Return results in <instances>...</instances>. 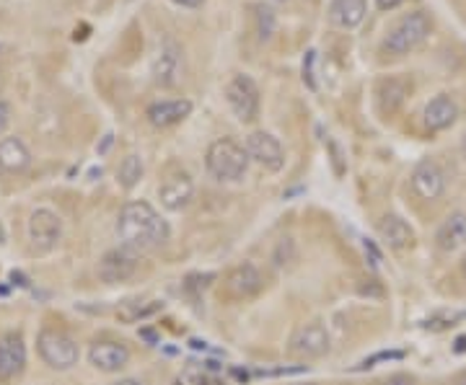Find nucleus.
Here are the masks:
<instances>
[{"instance_id": "f257e3e1", "label": "nucleus", "mask_w": 466, "mask_h": 385, "mask_svg": "<svg viewBox=\"0 0 466 385\" xmlns=\"http://www.w3.org/2000/svg\"><path fill=\"white\" fill-rule=\"evenodd\" d=\"M117 235H120L122 246H130L135 252H148L158 249L169 241V225L154 210V204L148 202H127L122 207L120 218H117Z\"/></svg>"}, {"instance_id": "f03ea898", "label": "nucleus", "mask_w": 466, "mask_h": 385, "mask_svg": "<svg viewBox=\"0 0 466 385\" xmlns=\"http://www.w3.org/2000/svg\"><path fill=\"white\" fill-rule=\"evenodd\" d=\"M205 166L210 176L218 182H242L246 168H249V155H246V148H242L236 140L223 137V140L210 143Z\"/></svg>"}, {"instance_id": "7ed1b4c3", "label": "nucleus", "mask_w": 466, "mask_h": 385, "mask_svg": "<svg viewBox=\"0 0 466 385\" xmlns=\"http://www.w3.org/2000/svg\"><path fill=\"white\" fill-rule=\"evenodd\" d=\"M432 29V21L428 14H422V11H414L410 16H404L402 21H397L389 34L383 36V44H381V50L386 52V54H394V57H402V54H410L414 52L425 39H428V34Z\"/></svg>"}, {"instance_id": "20e7f679", "label": "nucleus", "mask_w": 466, "mask_h": 385, "mask_svg": "<svg viewBox=\"0 0 466 385\" xmlns=\"http://www.w3.org/2000/svg\"><path fill=\"white\" fill-rule=\"evenodd\" d=\"M36 350L52 370H70L73 365H78V357H81L78 344L65 331H57V329H45L36 339Z\"/></svg>"}, {"instance_id": "39448f33", "label": "nucleus", "mask_w": 466, "mask_h": 385, "mask_svg": "<svg viewBox=\"0 0 466 385\" xmlns=\"http://www.w3.org/2000/svg\"><path fill=\"white\" fill-rule=\"evenodd\" d=\"M151 75H154V84L161 85V88H174L182 81V75H184V50H182V44L176 39L166 36L158 44Z\"/></svg>"}, {"instance_id": "423d86ee", "label": "nucleus", "mask_w": 466, "mask_h": 385, "mask_svg": "<svg viewBox=\"0 0 466 385\" xmlns=\"http://www.w3.org/2000/svg\"><path fill=\"white\" fill-rule=\"evenodd\" d=\"M225 101L239 122H254L259 117V88L249 75H233L225 88Z\"/></svg>"}, {"instance_id": "0eeeda50", "label": "nucleus", "mask_w": 466, "mask_h": 385, "mask_svg": "<svg viewBox=\"0 0 466 385\" xmlns=\"http://www.w3.org/2000/svg\"><path fill=\"white\" fill-rule=\"evenodd\" d=\"M140 269V252L130 246H117L112 252H106L99 262V277L106 285H120L127 282L138 274Z\"/></svg>"}, {"instance_id": "6e6552de", "label": "nucleus", "mask_w": 466, "mask_h": 385, "mask_svg": "<svg viewBox=\"0 0 466 385\" xmlns=\"http://www.w3.org/2000/svg\"><path fill=\"white\" fill-rule=\"evenodd\" d=\"M329 331L319 323H306L301 329H295L291 336V344H288V352L298 357V360H319L329 352Z\"/></svg>"}, {"instance_id": "1a4fd4ad", "label": "nucleus", "mask_w": 466, "mask_h": 385, "mask_svg": "<svg viewBox=\"0 0 466 385\" xmlns=\"http://www.w3.org/2000/svg\"><path fill=\"white\" fill-rule=\"evenodd\" d=\"M246 155L249 161H254L257 166H262L270 173H277L280 168L285 166V151L280 145L275 134L270 133H252L246 137Z\"/></svg>"}, {"instance_id": "9d476101", "label": "nucleus", "mask_w": 466, "mask_h": 385, "mask_svg": "<svg viewBox=\"0 0 466 385\" xmlns=\"http://www.w3.org/2000/svg\"><path fill=\"white\" fill-rule=\"evenodd\" d=\"M192 194H194V182L187 171L176 168V171H169L164 176V182L158 186V197H161V204L172 212H179L184 210L192 202Z\"/></svg>"}, {"instance_id": "9b49d317", "label": "nucleus", "mask_w": 466, "mask_h": 385, "mask_svg": "<svg viewBox=\"0 0 466 385\" xmlns=\"http://www.w3.org/2000/svg\"><path fill=\"white\" fill-rule=\"evenodd\" d=\"M63 235V222L52 210H35L29 215V241L36 252H52Z\"/></svg>"}, {"instance_id": "f8f14e48", "label": "nucleus", "mask_w": 466, "mask_h": 385, "mask_svg": "<svg viewBox=\"0 0 466 385\" xmlns=\"http://www.w3.org/2000/svg\"><path fill=\"white\" fill-rule=\"evenodd\" d=\"M414 197L425 202H435L443 192H446V173L441 171V166L435 161H420L412 171L410 179Z\"/></svg>"}, {"instance_id": "ddd939ff", "label": "nucleus", "mask_w": 466, "mask_h": 385, "mask_svg": "<svg viewBox=\"0 0 466 385\" xmlns=\"http://www.w3.org/2000/svg\"><path fill=\"white\" fill-rule=\"evenodd\" d=\"M264 287V277L254 264L243 262L239 267H233L228 274H225V292L236 301H249L262 292Z\"/></svg>"}, {"instance_id": "4468645a", "label": "nucleus", "mask_w": 466, "mask_h": 385, "mask_svg": "<svg viewBox=\"0 0 466 385\" xmlns=\"http://www.w3.org/2000/svg\"><path fill=\"white\" fill-rule=\"evenodd\" d=\"M26 368V344L18 334L0 339V383H11Z\"/></svg>"}, {"instance_id": "2eb2a0df", "label": "nucleus", "mask_w": 466, "mask_h": 385, "mask_svg": "<svg viewBox=\"0 0 466 385\" xmlns=\"http://www.w3.org/2000/svg\"><path fill=\"white\" fill-rule=\"evenodd\" d=\"M192 114V101L190 99H164L155 101L148 106L145 117L148 122L158 127V130H169L174 124L184 122Z\"/></svg>"}, {"instance_id": "dca6fc26", "label": "nucleus", "mask_w": 466, "mask_h": 385, "mask_svg": "<svg viewBox=\"0 0 466 385\" xmlns=\"http://www.w3.org/2000/svg\"><path fill=\"white\" fill-rule=\"evenodd\" d=\"M130 352L120 341H96L88 352V362L102 372H117L127 365Z\"/></svg>"}, {"instance_id": "f3484780", "label": "nucleus", "mask_w": 466, "mask_h": 385, "mask_svg": "<svg viewBox=\"0 0 466 385\" xmlns=\"http://www.w3.org/2000/svg\"><path fill=\"white\" fill-rule=\"evenodd\" d=\"M459 117V106H456V101L446 96V94H441V96H435V99L428 101V106H425V112H422V122H425V127L431 130V133H441V130H449L451 124L456 122Z\"/></svg>"}, {"instance_id": "a211bd4d", "label": "nucleus", "mask_w": 466, "mask_h": 385, "mask_svg": "<svg viewBox=\"0 0 466 385\" xmlns=\"http://www.w3.org/2000/svg\"><path fill=\"white\" fill-rule=\"evenodd\" d=\"M466 243V212H451L435 233V246L443 253L459 252Z\"/></svg>"}, {"instance_id": "6ab92c4d", "label": "nucleus", "mask_w": 466, "mask_h": 385, "mask_svg": "<svg viewBox=\"0 0 466 385\" xmlns=\"http://www.w3.org/2000/svg\"><path fill=\"white\" fill-rule=\"evenodd\" d=\"M379 235L381 241H383L389 249H394V252L410 249L414 241L412 228L399 218V215H383V218L379 220Z\"/></svg>"}, {"instance_id": "aec40b11", "label": "nucleus", "mask_w": 466, "mask_h": 385, "mask_svg": "<svg viewBox=\"0 0 466 385\" xmlns=\"http://www.w3.org/2000/svg\"><path fill=\"white\" fill-rule=\"evenodd\" d=\"M32 166V153L18 137H3L0 140V168L8 173H21Z\"/></svg>"}, {"instance_id": "412c9836", "label": "nucleus", "mask_w": 466, "mask_h": 385, "mask_svg": "<svg viewBox=\"0 0 466 385\" xmlns=\"http://www.w3.org/2000/svg\"><path fill=\"white\" fill-rule=\"evenodd\" d=\"M365 18V0H332L329 21L337 29H355Z\"/></svg>"}, {"instance_id": "4be33fe9", "label": "nucleus", "mask_w": 466, "mask_h": 385, "mask_svg": "<svg viewBox=\"0 0 466 385\" xmlns=\"http://www.w3.org/2000/svg\"><path fill=\"white\" fill-rule=\"evenodd\" d=\"M412 84L404 81V78H389V81H381L379 85V106L383 114H394L399 106L404 104V99L410 96Z\"/></svg>"}, {"instance_id": "5701e85b", "label": "nucleus", "mask_w": 466, "mask_h": 385, "mask_svg": "<svg viewBox=\"0 0 466 385\" xmlns=\"http://www.w3.org/2000/svg\"><path fill=\"white\" fill-rule=\"evenodd\" d=\"M158 311H161L158 301H127L117 308V319L124 323H138L143 319H151Z\"/></svg>"}, {"instance_id": "b1692460", "label": "nucleus", "mask_w": 466, "mask_h": 385, "mask_svg": "<svg viewBox=\"0 0 466 385\" xmlns=\"http://www.w3.org/2000/svg\"><path fill=\"white\" fill-rule=\"evenodd\" d=\"M143 161H140V155L135 153H130V155H124L122 158L120 168H117V182H120L124 189H133V186H138V182L143 179Z\"/></svg>"}, {"instance_id": "393cba45", "label": "nucleus", "mask_w": 466, "mask_h": 385, "mask_svg": "<svg viewBox=\"0 0 466 385\" xmlns=\"http://www.w3.org/2000/svg\"><path fill=\"white\" fill-rule=\"evenodd\" d=\"M252 11H254V24H257L259 39H262V42H264V39H270V36L275 34V26H277L275 11H273L270 5H264V3H257Z\"/></svg>"}, {"instance_id": "a878e982", "label": "nucleus", "mask_w": 466, "mask_h": 385, "mask_svg": "<svg viewBox=\"0 0 466 385\" xmlns=\"http://www.w3.org/2000/svg\"><path fill=\"white\" fill-rule=\"evenodd\" d=\"M402 357H404V352H379V354H373V357H368L365 362H361V365H358V370L373 368L376 362H389V360H402Z\"/></svg>"}, {"instance_id": "bb28decb", "label": "nucleus", "mask_w": 466, "mask_h": 385, "mask_svg": "<svg viewBox=\"0 0 466 385\" xmlns=\"http://www.w3.org/2000/svg\"><path fill=\"white\" fill-rule=\"evenodd\" d=\"M313 63H316V52H306V60H303V81L309 84V88H316V81H313Z\"/></svg>"}, {"instance_id": "cd10ccee", "label": "nucleus", "mask_w": 466, "mask_h": 385, "mask_svg": "<svg viewBox=\"0 0 466 385\" xmlns=\"http://www.w3.org/2000/svg\"><path fill=\"white\" fill-rule=\"evenodd\" d=\"M11 124V104L0 101V134L5 133V127Z\"/></svg>"}, {"instance_id": "c85d7f7f", "label": "nucleus", "mask_w": 466, "mask_h": 385, "mask_svg": "<svg viewBox=\"0 0 466 385\" xmlns=\"http://www.w3.org/2000/svg\"><path fill=\"white\" fill-rule=\"evenodd\" d=\"M466 313H451V316H443V321H446V326H453V321H459V319H464ZM428 329H443V323H438V319H432L425 323Z\"/></svg>"}, {"instance_id": "c756f323", "label": "nucleus", "mask_w": 466, "mask_h": 385, "mask_svg": "<svg viewBox=\"0 0 466 385\" xmlns=\"http://www.w3.org/2000/svg\"><path fill=\"white\" fill-rule=\"evenodd\" d=\"M379 385H414V380L410 375H394V378H389V380H383Z\"/></svg>"}, {"instance_id": "7c9ffc66", "label": "nucleus", "mask_w": 466, "mask_h": 385, "mask_svg": "<svg viewBox=\"0 0 466 385\" xmlns=\"http://www.w3.org/2000/svg\"><path fill=\"white\" fill-rule=\"evenodd\" d=\"M402 3H404V0H376V8H379V11H394Z\"/></svg>"}, {"instance_id": "2f4dec72", "label": "nucleus", "mask_w": 466, "mask_h": 385, "mask_svg": "<svg viewBox=\"0 0 466 385\" xmlns=\"http://www.w3.org/2000/svg\"><path fill=\"white\" fill-rule=\"evenodd\" d=\"M11 282H14V285H18V287L29 285V280H26V277H24L21 271H11Z\"/></svg>"}, {"instance_id": "473e14b6", "label": "nucleus", "mask_w": 466, "mask_h": 385, "mask_svg": "<svg viewBox=\"0 0 466 385\" xmlns=\"http://www.w3.org/2000/svg\"><path fill=\"white\" fill-rule=\"evenodd\" d=\"M176 5H182V8H200L203 5V0H172Z\"/></svg>"}, {"instance_id": "72a5a7b5", "label": "nucleus", "mask_w": 466, "mask_h": 385, "mask_svg": "<svg viewBox=\"0 0 466 385\" xmlns=\"http://www.w3.org/2000/svg\"><path fill=\"white\" fill-rule=\"evenodd\" d=\"M453 352L456 354L466 352V336H459V339H456V344H453Z\"/></svg>"}, {"instance_id": "f704fd0d", "label": "nucleus", "mask_w": 466, "mask_h": 385, "mask_svg": "<svg viewBox=\"0 0 466 385\" xmlns=\"http://www.w3.org/2000/svg\"><path fill=\"white\" fill-rule=\"evenodd\" d=\"M140 336H143L145 341H151V344H158V336H155V331H151V329H145V331H140Z\"/></svg>"}, {"instance_id": "c9c22d12", "label": "nucleus", "mask_w": 466, "mask_h": 385, "mask_svg": "<svg viewBox=\"0 0 466 385\" xmlns=\"http://www.w3.org/2000/svg\"><path fill=\"white\" fill-rule=\"evenodd\" d=\"M109 145H112V134H104V145L99 148V153L109 151Z\"/></svg>"}, {"instance_id": "e433bc0d", "label": "nucleus", "mask_w": 466, "mask_h": 385, "mask_svg": "<svg viewBox=\"0 0 466 385\" xmlns=\"http://www.w3.org/2000/svg\"><path fill=\"white\" fill-rule=\"evenodd\" d=\"M112 385H143L140 380H135V378H124V380H117V383Z\"/></svg>"}, {"instance_id": "4c0bfd02", "label": "nucleus", "mask_w": 466, "mask_h": 385, "mask_svg": "<svg viewBox=\"0 0 466 385\" xmlns=\"http://www.w3.org/2000/svg\"><path fill=\"white\" fill-rule=\"evenodd\" d=\"M456 385H466V372H461V375H459V380H456Z\"/></svg>"}, {"instance_id": "58836bf2", "label": "nucleus", "mask_w": 466, "mask_h": 385, "mask_svg": "<svg viewBox=\"0 0 466 385\" xmlns=\"http://www.w3.org/2000/svg\"><path fill=\"white\" fill-rule=\"evenodd\" d=\"M461 274H464V280H466V256H464V262H461Z\"/></svg>"}, {"instance_id": "ea45409f", "label": "nucleus", "mask_w": 466, "mask_h": 385, "mask_svg": "<svg viewBox=\"0 0 466 385\" xmlns=\"http://www.w3.org/2000/svg\"><path fill=\"white\" fill-rule=\"evenodd\" d=\"M464 153H466V140H464Z\"/></svg>"}, {"instance_id": "a19ab883", "label": "nucleus", "mask_w": 466, "mask_h": 385, "mask_svg": "<svg viewBox=\"0 0 466 385\" xmlns=\"http://www.w3.org/2000/svg\"><path fill=\"white\" fill-rule=\"evenodd\" d=\"M280 3H283V0H280Z\"/></svg>"}]
</instances>
